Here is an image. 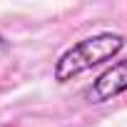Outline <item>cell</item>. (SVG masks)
<instances>
[{
  "label": "cell",
  "instance_id": "cell-3",
  "mask_svg": "<svg viewBox=\"0 0 127 127\" xmlns=\"http://www.w3.org/2000/svg\"><path fill=\"white\" fill-rule=\"evenodd\" d=\"M8 47H10V45H8V40H5L3 35H0V57H3V55L8 52Z\"/></svg>",
  "mask_w": 127,
  "mask_h": 127
},
{
  "label": "cell",
  "instance_id": "cell-2",
  "mask_svg": "<svg viewBox=\"0 0 127 127\" xmlns=\"http://www.w3.org/2000/svg\"><path fill=\"white\" fill-rule=\"evenodd\" d=\"M122 92H127V57L112 62L105 72L92 80V85L85 90V100L90 105H102L107 100L120 97Z\"/></svg>",
  "mask_w": 127,
  "mask_h": 127
},
{
  "label": "cell",
  "instance_id": "cell-1",
  "mask_svg": "<svg viewBox=\"0 0 127 127\" xmlns=\"http://www.w3.org/2000/svg\"><path fill=\"white\" fill-rule=\"evenodd\" d=\"M127 45L125 35L120 32H95L90 37H82L80 42H75L72 47H67L55 62V80L60 85H65L75 77H80L82 72L102 65V62H110L112 57H117L122 52V47Z\"/></svg>",
  "mask_w": 127,
  "mask_h": 127
}]
</instances>
